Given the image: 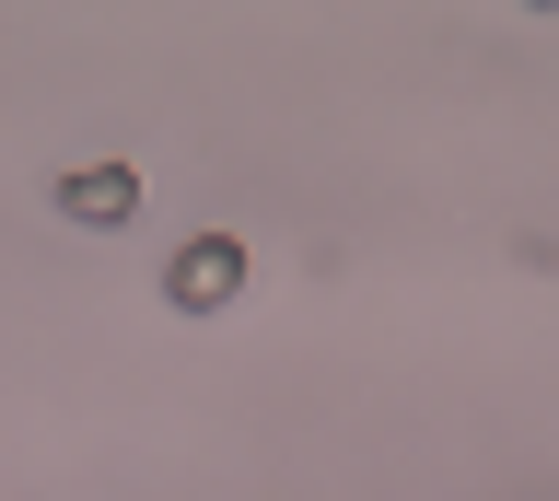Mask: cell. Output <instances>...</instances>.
<instances>
[{
	"mask_svg": "<svg viewBox=\"0 0 559 501\" xmlns=\"http://www.w3.org/2000/svg\"><path fill=\"white\" fill-rule=\"evenodd\" d=\"M234 291H245V246H234V234H199V246L164 257V303H175V315H222Z\"/></svg>",
	"mask_w": 559,
	"mask_h": 501,
	"instance_id": "1",
	"label": "cell"
},
{
	"mask_svg": "<svg viewBox=\"0 0 559 501\" xmlns=\"http://www.w3.org/2000/svg\"><path fill=\"white\" fill-rule=\"evenodd\" d=\"M59 211L105 234V222H129V211H140V176H129V164H82V176H59Z\"/></svg>",
	"mask_w": 559,
	"mask_h": 501,
	"instance_id": "2",
	"label": "cell"
}]
</instances>
